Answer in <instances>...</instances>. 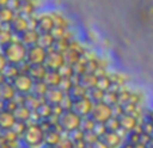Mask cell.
I'll return each mask as SVG.
<instances>
[{
  "label": "cell",
  "mask_w": 153,
  "mask_h": 148,
  "mask_svg": "<svg viewBox=\"0 0 153 148\" xmlns=\"http://www.w3.org/2000/svg\"><path fill=\"white\" fill-rule=\"evenodd\" d=\"M82 54H83V53H78V51L69 49L66 53H63V57H65V61H66V64L74 65V64H76V62L79 61V58L82 57Z\"/></svg>",
  "instance_id": "obj_28"
},
{
  "label": "cell",
  "mask_w": 153,
  "mask_h": 148,
  "mask_svg": "<svg viewBox=\"0 0 153 148\" xmlns=\"http://www.w3.org/2000/svg\"><path fill=\"white\" fill-rule=\"evenodd\" d=\"M27 124L28 123H22V121H16V124L13 125V128H12V131L16 133V135L19 136V138L22 139V136H23V133L26 132V129H27Z\"/></svg>",
  "instance_id": "obj_37"
},
{
  "label": "cell",
  "mask_w": 153,
  "mask_h": 148,
  "mask_svg": "<svg viewBox=\"0 0 153 148\" xmlns=\"http://www.w3.org/2000/svg\"><path fill=\"white\" fill-rule=\"evenodd\" d=\"M69 94L71 96L73 100H79L83 97H89V89L85 87L82 84H74L73 87L70 89Z\"/></svg>",
  "instance_id": "obj_21"
},
{
  "label": "cell",
  "mask_w": 153,
  "mask_h": 148,
  "mask_svg": "<svg viewBox=\"0 0 153 148\" xmlns=\"http://www.w3.org/2000/svg\"><path fill=\"white\" fill-rule=\"evenodd\" d=\"M27 49L20 40H13L7 46L1 47V53L11 65H20L27 59Z\"/></svg>",
  "instance_id": "obj_2"
},
{
  "label": "cell",
  "mask_w": 153,
  "mask_h": 148,
  "mask_svg": "<svg viewBox=\"0 0 153 148\" xmlns=\"http://www.w3.org/2000/svg\"><path fill=\"white\" fill-rule=\"evenodd\" d=\"M55 27L54 20L51 19L50 13H46V15H40L38 16V26L36 30L39 31V34H50L51 30Z\"/></svg>",
  "instance_id": "obj_12"
},
{
  "label": "cell",
  "mask_w": 153,
  "mask_h": 148,
  "mask_svg": "<svg viewBox=\"0 0 153 148\" xmlns=\"http://www.w3.org/2000/svg\"><path fill=\"white\" fill-rule=\"evenodd\" d=\"M81 123H82V117L79 114H76L74 111H66L59 117L58 125L62 132L69 135V133L81 128Z\"/></svg>",
  "instance_id": "obj_3"
},
{
  "label": "cell",
  "mask_w": 153,
  "mask_h": 148,
  "mask_svg": "<svg viewBox=\"0 0 153 148\" xmlns=\"http://www.w3.org/2000/svg\"><path fill=\"white\" fill-rule=\"evenodd\" d=\"M7 3H8V0H0V8L7 7Z\"/></svg>",
  "instance_id": "obj_48"
},
{
  "label": "cell",
  "mask_w": 153,
  "mask_h": 148,
  "mask_svg": "<svg viewBox=\"0 0 153 148\" xmlns=\"http://www.w3.org/2000/svg\"><path fill=\"white\" fill-rule=\"evenodd\" d=\"M133 147H134V148H148V146H146V144H144V143H137V144H134Z\"/></svg>",
  "instance_id": "obj_47"
},
{
  "label": "cell",
  "mask_w": 153,
  "mask_h": 148,
  "mask_svg": "<svg viewBox=\"0 0 153 148\" xmlns=\"http://www.w3.org/2000/svg\"><path fill=\"white\" fill-rule=\"evenodd\" d=\"M105 94L106 92L100 87H93V89L89 90V97L91 98V101L94 104H98V102H103V98H105Z\"/></svg>",
  "instance_id": "obj_27"
},
{
  "label": "cell",
  "mask_w": 153,
  "mask_h": 148,
  "mask_svg": "<svg viewBox=\"0 0 153 148\" xmlns=\"http://www.w3.org/2000/svg\"><path fill=\"white\" fill-rule=\"evenodd\" d=\"M65 135H66V133L62 132L61 128H59V125L56 128H54V129L47 131V132H45V146L58 147Z\"/></svg>",
  "instance_id": "obj_10"
},
{
  "label": "cell",
  "mask_w": 153,
  "mask_h": 148,
  "mask_svg": "<svg viewBox=\"0 0 153 148\" xmlns=\"http://www.w3.org/2000/svg\"><path fill=\"white\" fill-rule=\"evenodd\" d=\"M48 89H50V87H48V85L46 84L45 81H36L34 84V87H32L31 93H34L35 96H38V97H40V98H45Z\"/></svg>",
  "instance_id": "obj_26"
},
{
  "label": "cell",
  "mask_w": 153,
  "mask_h": 148,
  "mask_svg": "<svg viewBox=\"0 0 153 148\" xmlns=\"http://www.w3.org/2000/svg\"><path fill=\"white\" fill-rule=\"evenodd\" d=\"M32 113L34 112L26 105H19L18 109L13 112L16 120L22 123H32Z\"/></svg>",
  "instance_id": "obj_19"
},
{
  "label": "cell",
  "mask_w": 153,
  "mask_h": 148,
  "mask_svg": "<svg viewBox=\"0 0 153 148\" xmlns=\"http://www.w3.org/2000/svg\"><path fill=\"white\" fill-rule=\"evenodd\" d=\"M30 28H31V26H30V18L28 16L20 15V13H18L16 18L13 19V22L11 23V30L18 35H22L23 32H26Z\"/></svg>",
  "instance_id": "obj_9"
},
{
  "label": "cell",
  "mask_w": 153,
  "mask_h": 148,
  "mask_svg": "<svg viewBox=\"0 0 153 148\" xmlns=\"http://www.w3.org/2000/svg\"><path fill=\"white\" fill-rule=\"evenodd\" d=\"M16 117L8 111H0V132H7L13 128L16 124Z\"/></svg>",
  "instance_id": "obj_11"
},
{
  "label": "cell",
  "mask_w": 153,
  "mask_h": 148,
  "mask_svg": "<svg viewBox=\"0 0 153 148\" xmlns=\"http://www.w3.org/2000/svg\"><path fill=\"white\" fill-rule=\"evenodd\" d=\"M18 106H19V104L16 102L15 100H11V101L4 102V109H3V111H8V112H11V113H13V112L18 109Z\"/></svg>",
  "instance_id": "obj_41"
},
{
  "label": "cell",
  "mask_w": 153,
  "mask_h": 148,
  "mask_svg": "<svg viewBox=\"0 0 153 148\" xmlns=\"http://www.w3.org/2000/svg\"><path fill=\"white\" fill-rule=\"evenodd\" d=\"M65 94H66V93H65L61 87H50L45 97V100H46V102L51 104V105H59L61 101L63 100Z\"/></svg>",
  "instance_id": "obj_16"
},
{
  "label": "cell",
  "mask_w": 153,
  "mask_h": 148,
  "mask_svg": "<svg viewBox=\"0 0 153 148\" xmlns=\"http://www.w3.org/2000/svg\"><path fill=\"white\" fill-rule=\"evenodd\" d=\"M83 140H85V143H86V144H89V146H93V144H95L98 140H100V138H98V136L95 135L93 131H89V132H85Z\"/></svg>",
  "instance_id": "obj_36"
},
{
  "label": "cell",
  "mask_w": 153,
  "mask_h": 148,
  "mask_svg": "<svg viewBox=\"0 0 153 148\" xmlns=\"http://www.w3.org/2000/svg\"><path fill=\"white\" fill-rule=\"evenodd\" d=\"M106 128H108V131H110V132H118L120 129H121V124H120V117H116V116H111L110 119L108 120V121L105 123Z\"/></svg>",
  "instance_id": "obj_31"
},
{
  "label": "cell",
  "mask_w": 153,
  "mask_h": 148,
  "mask_svg": "<svg viewBox=\"0 0 153 148\" xmlns=\"http://www.w3.org/2000/svg\"><path fill=\"white\" fill-rule=\"evenodd\" d=\"M42 148H58V147H54V146H43Z\"/></svg>",
  "instance_id": "obj_50"
},
{
  "label": "cell",
  "mask_w": 153,
  "mask_h": 148,
  "mask_svg": "<svg viewBox=\"0 0 153 148\" xmlns=\"http://www.w3.org/2000/svg\"><path fill=\"white\" fill-rule=\"evenodd\" d=\"M0 51H1V47H0Z\"/></svg>",
  "instance_id": "obj_53"
},
{
  "label": "cell",
  "mask_w": 153,
  "mask_h": 148,
  "mask_svg": "<svg viewBox=\"0 0 153 148\" xmlns=\"http://www.w3.org/2000/svg\"><path fill=\"white\" fill-rule=\"evenodd\" d=\"M16 96H18V92H16V89L13 87L12 82L7 81L0 86V100L1 101L7 102V101L13 100Z\"/></svg>",
  "instance_id": "obj_17"
},
{
  "label": "cell",
  "mask_w": 153,
  "mask_h": 148,
  "mask_svg": "<svg viewBox=\"0 0 153 148\" xmlns=\"http://www.w3.org/2000/svg\"><path fill=\"white\" fill-rule=\"evenodd\" d=\"M47 73H48V69L45 65H31L27 74L36 82V81H45Z\"/></svg>",
  "instance_id": "obj_18"
},
{
  "label": "cell",
  "mask_w": 153,
  "mask_h": 148,
  "mask_svg": "<svg viewBox=\"0 0 153 148\" xmlns=\"http://www.w3.org/2000/svg\"><path fill=\"white\" fill-rule=\"evenodd\" d=\"M20 5H22L20 0H8V3H7V8L15 11L16 13L19 12V10H20Z\"/></svg>",
  "instance_id": "obj_42"
},
{
  "label": "cell",
  "mask_w": 153,
  "mask_h": 148,
  "mask_svg": "<svg viewBox=\"0 0 153 148\" xmlns=\"http://www.w3.org/2000/svg\"><path fill=\"white\" fill-rule=\"evenodd\" d=\"M101 140H102L109 148H121V146L125 141L117 132H110V131H108V132L101 138Z\"/></svg>",
  "instance_id": "obj_14"
},
{
  "label": "cell",
  "mask_w": 153,
  "mask_h": 148,
  "mask_svg": "<svg viewBox=\"0 0 153 148\" xmlns=\"http://www.w3.org/2000/svg\"><path fill=\"white\" fill-rule=\"evenodd\" d=\"M73 85H74L73 78H62V82H61V85H59V87H61L65 93H69L70 89L73 87Z\"/></svg>",
  "instance_id": "obj_38"
},
{
  "label": "cell",
  "mask_w": 153,
  "mask_h": 148,
  "mask_svg": "<svg viewBox=\"0 0 153 148\" xmlns=\"http://www.w3.org/2000/svg\"><path fill=\"white\" fill-rule=\"evenodd\" d=\"M5 74V77H7V79L10 82H12L13 79L16 78V77L20 74V70H19V66L18 65H11V64H8V66L5 67V70L3 72Z\"/></svg>",
  "instance_id": "obj_29"
},
{
  "label": "cell",
  "mask_w": 153,
  "mask_h": 148,
  "mask_svg": "<svg viewBox=\"0 0 153 148\" xmlns=\"http://www.w3.org/2000/svg\"><path fill=\"white\" fill-rule=\"evenodd\" d=\"M8 79H7V77H5V74L4 73H0V86H1L4 82H7Z\"/></svg>",
  "instance_id": "obj_45"
},
{
  "label": "cell",
  "mask_w": 153,
  "mask_h": 148,
  "mask_svg": "<svg viewBox=\"0 0 153 148\" xmlns=\"http://www.w3.org/2000/svg\"><path fill=\"white\" fill-rule=\"evenodd\" d=\"M18 13L15 11L10 10L7 7H3L0 8V24L1 26H5V24H11L13 22V19L16 18Z\"/></svg>",
  "instance_id": "obj_23"
},
{
  "label": "cell",
  "mask_w": 153,
  "mask_h": 148,
  "mask_svg": "<svg viewBox=\"0 0 153 148\" xmlns=\"http://www.w3.org/2000/svg\"><path fill=\"white\" fill-rule=\"evenodd\" d=\"M91 119L95 123H101V124H105L111 116H113V106L108 105L105 102H98L94 105L91 112Z\"/></svg>",
  "instance_id": "obj_4"
},
{
  "label": "cell",
  "mask_w": 153,
  "mask_h": 148,
  "mask_svg": "<svg viewBox=\"0 0 153 148\" xmlns=\"http://www.w3.org/2000/svg\"><path fill=\"white\" fill-rule=\"evenodd\" d=\"M27 1H31V0H20V3H27Z\"/></svg>",
  "instance_id": "obj_51"
},
{
  "label": "cell",
  "mask_w": 153,
  "mask_h": 148,
  "mask_svg": "<svg viewBox=\"0 0 153 148\" xmlns=\"http://www.w3.org/2000/svg\"><path fill=\"white\" fill-rule=\"evenodd\" d=\"M71 40L67 39V38H62V39L55 40V43H54V50L59 51V53H62V54L66 53V51L69 50V47H70V42H71Z\"/></svg>",
  "instance_id": "obj_30"
},
{
  "label": "cell",
  "mask_w": 153,
  "mask_h": 148,
  "mask_svg": "<svg viewBox=\"0 0 153 148\" xmlns=\"http://www.w3.org/2000/svg\"><path fill=\"white\" fill-rule=\"evenodd\" d=\"M85 148H94V146H89V144H87V146L85 147Z\"/></svg>",
  "instance_id": "obj_52"
},
{
  "label": "cell",
  "mask_w": 153,
  "mask_h": 148,
  "mask_svg": "<svg viewBox=\"0 0 153 148\" xmlns=\"http://www.w3.org/2000/svg\"><path fill=\"white\" fill-rule=\"evenodd\" d=\"M148 148H153V138L151 139V141H149V144H148Z\"/></svg>",
  "instance_id": "obj_49"
},
{
  "label": "cell",
  "mask_w": 153,
  "mask_h": 148,
  "mask_svg": "<svg viewBox=\"0 0 153 148\" xmlns=\"http://www.w3.org/2000/svg\"><path fill=\"white\" fill-rule=\"evenodd\" d=\"M58 148H74V141L70 139L69 135H65L63 139L61 140V143H59Z\"/></svg>",
  "instance_id": "obj_40"
},
{
  "label": "cell",
  "mask_w": 153,
  "mask_h": 148,
  "mask_svg": "<svg viewBox=\"0 0 153 148\" xmlns=\"http://www.w3.org/2000/svg\"><path fill=\"white\" fill-rule=\"evenodd\" d=\"M94 105L95 104L93 102L90 97H83V98H79V100H74L73 111L83 119V117H89L91 114Z\"/></svg>",
  "instance_id": "obj_7"
},
{
  "label": "cell",
  "mask_w": 153,
  "mask_h": 148,
  "mask_svg": "<svg viewBox=\"0 0 153 148\" xmlns=\"http://www.w3.org/2000/svg\"><path fill=\"white\" fill-rule=\"evenodd\" d=\"M20 141L24 148H42L45 146V132L39 123H28Z\"/></svg>",
  "instance_id": "obj_1"
},
{
  "label": "cell",
  "mask_w": 153,
  "mask_h": 148,
  "mask_svg": "<svg viewBox=\"0 0 153 148\" xmlns=\"http://www.w3.org/2000/svg\"><path fill=\"white\" fill-rule=\"evenodd\" d=\"M73 104H74V100L71 98V96H70L69 93H66L65 97H63V100L61 101L59 105H61L62 108H63V111L66 112V111H73Z\"/></svg>",
  "instance_id": "obj_35"
},
{
  "label": "cell",
  "mask_w": 153,
  "mask_h": 148,
  "mask_svg": "<svg viewBox=\"0 0 153 148\" xmlns=\"http://www.w3.org/2000/svg\"><path fill=\"white\" fill-rule=\"evenodd\" d=\"M46 58H47V50L42 46L35 45L27 49V59L30 65H45Z\"/></svg>",
  "instance_id": "obj_5"
},
{
  "label": "cell",
  "mask_w": 153,
  "mask_h": 148,
  "mask_svg": "<svg viewBox=\"0 0 153 148\" xmlns=\"http://www.w3.org/2000/svg\"><path fill=\"white\" fill-rule=\"evenodd\" d=\"M34 84H35V81L28 75V74H19V75L12 81V85L16 89V92H18L19 94H24V96L32 92Z\"/></svg>",
  "instance_id": "obj_6"
},
{
  "label": "cell",
  "mask_w": 153,
  "mask_h": 148,
  "mask_svg": "<svg viewBox=\"0 0 153 148\" xmlns=\"http://www.w3.org/2000/svg\"><path fill=\"white\" fill-rule=\"evenodd\" d=\"M65 64H66V61H65V57L62 53L55 51V50L47 51V58H46L45 66L48 70H56L58 72Z\"/></svg>",
  "instance_id": "obj_8"
},
{
  "label": "cell",
  "mask_w": 153,
  "mask_h": 148,
  "mask_svg": "<svg viewBox=\"0 0 153 148\" xmlns=\"http://www.w3.org/2000/svg\"><path fill=\"white\" fill-rule=\"evenodd\" d=\"M54 43H55V39L53 38L51 34H40L38 45L42 46L43 49H46L47 51L54 50Z\"/></svg>",
  "instance_id": "obj_25"
},
{
  "label": "cell",
  "mask_w": 153,
  "mask_h": 148,
  "mask_svg": "<svg viewBox=\"0 0 153 148\" xmlns=\"http://www.w3.org/2000/svg\"><path fill=\"white\" fill-rule=\"evenodd\" d=\"M146 119H148L149 120V121H151L152 123V124H153V108L151 109V111H149L148 112V113H146Z\"/></svg>",
  "instance_id": "obj_46"
},
{
  "label": "cell",
  "mask_w": 153,
  "mask_h": 148,
  "mask_svg": "<svg viewBox=\"0 0 153 148\" xmlns=\"http://www.w3.org/2000/svg\"><path fill=\"white\" fill-rule=\"evenodd\" d=\"M93 146H94V148H109L105 143H103L102 140H101V139H100V140H98L95 144H93Z\"/></svg>",
  "instance_id": "obj_44"
},
{
  "label": "cell",
  "mask_w": 153,
  "mask_h": 148,
  "mask_svg": "<svg viewBox=\"0 0 153 148\" xmlns=\"http://www.w3.org/2000/svg\"><path fill=\"white\" fill-rule=\"evenodd\" d=\"M93 132L95 133V135L98 136V138H102L103 135H105L106 132H108V128H106V125L105 124H101V123H97L95 124V127H94V129H93Z\"/></svg>",
  "instance_id": "obj_39"
},
{
  "label": "cell",
  "mask_w": 153,
  "mask_h": 148,
  "mask_svg": "<svg viewBox=\"0 0 153 148\" xmlns=\"http://www.w3.org/2000/svg\"><path fill=\"white\" fill-rule=\"evenodd\" d=\"M50 16H51V19L54 20V24H55V26L70 27L69 20H67V19L65 18L63 15H61V13H58V12H51V13H50Z\"/></svg>",
  "instance_id": "obj_32"
},
{
  "label": "cell",
  "mask_w": 153,
  "mask_h": 148,
  "mask_svg": "<svg viewBox=\"0 0 153 148\" xmlns=\"http://www.w3.org/2000/svg\"><path fill=\"white\" fill-rule=\"evenodd\" d=\"M62 78L63 77L59 74V72H56V70H48V73L46 74L45 82L48 85V87H59Z\"/></svg>",
  "instance_id": "obj_20"
},
{
  "label": "cell",
  "mask_w": 153,
  "mask_h": 148,
  "mask_svg": "<svg viewBox=\"0 0 153 148\" xmlns=\"http://www.w3.org/2000/svg\"><path fill=\"white\" fill-rule=\"evenodd\" d=\"M95 124H97V123L91 119V116L83 117V119H82V123H81V129L83 131V132H89V131L94 129Z\"/></svg>",
  "instance_id": "obj_33"
},
{
  "label": "cell",
  "mask_w": 153,
  "mask_h": 148,
  "mask_svg": "<svg viewBox=\"0 0 153 148\" xmlns=\"http://www.w3.org/2000/svg\"><path fill=\"white\" fill-rule=\"evenodd\" d=\"M58 72H59V74H61L62 77H63V78H71V77L75 74L73 65H69V64H65L63 66L58 70Z\"/></svg>",
  "instance_id": "obj_34"
},
{
  "label": "cell",
  "mask_w": 153,
  "mask_h": 148,
  "mask_svg": "<svg viewBox=\"0 0 153 148\" xmlns=\"http://www.w3.org/2000/svg\"><path fill=\"white\" fill-rule=\"evenodd\" d=\"M8 66V61L5 59V57H4V54L0 51V73H3L5 70V67Z\"/></svg>",
  "instance_id": "obj_43"
},
{
  "label": "cell",
  "mask_w": 153,
  "mask_h": 148,
  "mask_svg": "<svg viewBox=\"0 0 153 148\" xmlns=\"http://www.w3.org/2000/svg\"><path fill=\"white\" fill-rule=\"evenodd\" d=\"M39 37H40V34L36 28H30L20 35V42L23 43L26 47H31V46L38 45Z\"/></svg>",
  "instance_id": "obj_13"
},
{
  "label": "cell",
  "mask_w": 153,
  "mask_h": 148,
  "mask_svg": "<svg viewBox=\"0 0 153 148\" xmlns=\"http://www.w3.org/2000/svg\"><path fill=\"white\" fill-rule=\"evenodd\" d=\"M43 101H46L45 98L38 97V96H35L34 93H28V94L24 96V105L28 106V108L31 109L32 112L36 111V109L39 108V105L43 102Z\"/></svg>",
  "instance_id": "obj_22"
},
{
  "label": "cell",
  "mask_w": 153,
  "mask_h": 148,
  "mask_svg": "<svg viewBox=\"0 0 153 148\" xmlns=\"http://www.w3.org/2000/svg\"><path fill=\"white\" fill-rule=\"evenodd\" d=\"M140 123H141L140 120H138L136 116H133V114H125L124 113L122 116H120V124H121V128L124 131H126L128 133L132 132Z\"/></svg>",
  "instance_id": "obj_15"
},
{
  "label": "cell",
  "mask_w": 153,
  "mask_h": 148,
  "mask_svg": "<svg viewBox=\"0 0 153 148\" xmlns=\"http://www.w3.org/2000/svg\"><path fill=\"white\" fill-rule=\"evenodd\" d=\"M97 82H98V77L95 75V73H85L81 75L79 84H82L85 87H87L90 90L97 86Z\"/></svg>",
  "instance_id": "obj_24"
}]
</instances>
